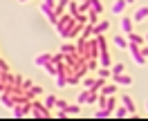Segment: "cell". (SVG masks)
<instances>
[{"instance_id":"484cf974","label":"cell","mask_w":148,"mask_h":121,"mask_svg":"<svg viewBox=\"0 0 148 121\" xmlns=\"http://www.w3.org/2000/svg\"><path fill=\"white\" fill-rule=\"evenodd\" d=\"M114 108H117V99H114V96H108V101H106V110L114 114Z\"/></svg>"},{"instance_id":"1f68e13d","label":"cell","mask_w":148,"mask_h":121,"mask_svg":"<svg viewBox=\"0 0 148 121\" xmlns=\"http://www.w3.org/2000/svg\"><path fill=\"white\" fill-rule=\"evenodd\" d=\"M56 101H58V99H56L54 94L45 96V108H49V110H52V108H56Z\"/></svg>"},{"instance_id":"836d02e7","label":"cell","mask_w":148,"mask_h":121,"mask_svg":"<svg viewBox=\"0 0 148 121\" xmlns=\"http://www.w3.org/2000/svg\"><path fill=\"white\" fill-rule=\"evenodd\" d=\"M103 85H106V79H101V76H97V79H94V85L90 88V90H97V92H99V90H101Z\"/></svg>"},{"instance_id":"9a60e30c","label":"cell","mask_w":148,"mask_h":121,"mask_svg":"<svg viewBox=\"0 0 148 121\" xmlns=\"http://www.w3.org/2000/svg\"><path fill=\"white\" fill-rule=\"evenodd\" d=\"M121 31H123V34H130V31H132V18L121 16Z\"/></svg>"},{"instance_id":"9c48e42d","label":"cell","mask_w":148,"mask_h":121,"mask_svg":"<svg viewBox=\"0 0 148 121\" xmlns=\"http://www.w3.org/2000/svg\"><path fill=\"white\" fill-rule=\"evenodd\" d=\"M112 65V58L108 54V49H101L99 52V67H110Z\"/></svg>"},{"instance_id":"52a82bcc","label":"cell","mask_w":148,"mask_h":121,"mask_svg":"<svg viewBox=\"0 0 148 121\" xmlns=\"http://www.w3.org/2000/svg\"><path fill=\"white\" fill-rule=\"evenodd\" d=\"M144 20H148V7H139L132 14V23H144Z\"/></svg>"},{"instance_id":"83f0119b","label":"cell","mask_w":148,"mask_h":121,"mask_svg":"<svg viewBox=\"0 0 148 121\" xmlns=\"http://www.w3.org/2000/svg\"><path fill=\"white\" fill-rule=\"evenodd\" d=\"M81 36L83 38H92L94 36V25H85L83 31H81Z\"/></svg>"},{"instance_id":"f546056e","label":"cell","mask_w":148,"mask_h":121,"mask_svg":"<svg viewBox=\"0 0 148 121\" xmlns=\"http://www.w3.org/2000/svg\"><path fill=\"white\" fill-rule=\"evenodd\" d=\"M108 117H112V112H108L106 108H101V110L94 112V119H108Z\"/></svg>"},{"instance_id":"4dcf8cb0","label":"cell","mask_w":148,"mask_h":121,"mask_svg":"<svg viewBox=\"0 0 148 121\" xmlns=\"http://www.w3.org/2000/svg\"><path fill=\"white\" fill-rule=\"evenodd\" d=\"M61 52H63V54H76V45H72V43H65V45L61 47Z\"/></svg>"},{"instance_id":"cb8c5ba5","label":"cell","mask_w":148,"mask_h":121,"mask_svg":"<svg viewBox=\"0 0 148 121\" xmlns=\"http://www.w3.org/2000/svg\"><path fill=\"white\" fill-rule=\"evenodd\" d=\"M85 65H88V72L99 70V58H88V61H85Z\"/></svg>"},{"instance_id":"ba28073f","label":"cell","mask_w":148,"mask_h":121,"mask_svg":"<svg viewBox=\"0 0 148 121\" xmlns=\"http://www.w3.org/2000/svg\"><path fill=\"white\" fill-rule=\"evenodd\" d=\"M126 38H128V43H132V45H146V38L144 36H139L137 31H130V34H126Z\"/></svg>"},{"instance_id":"30bf717a","label":"cell","mask_w":148,"mask_h":121,"mask_svg":"<svg viewBox=\"0 0 148 121\" xmlns=\"http://www.w3.org/2000/svg\"><path fill=\"white\" fill-rule=\"evenodd\" d=\"M40 94H43V88H40V85H32L29 90H25V96H27L29 101H34V99L40 96Z\"/></svg>"},{"instance_id":"e0dca14e","label":"cell","mask_w":148,"mask_h":121,"mask_svg":"<svg viewBox=\"0 0 148 121\" xmlns=\"http://www.w3.org/2000/svg\"><path fill=\"white\" fill-rule=\"evenodd\" d=\"M117 90H119V85H117V83H110V85H103V88H101V94H106V96H114Z\"/></svg>"},{"instance_id":"ab89813d","label":"cell","mask_w":148,"mask_h":121,"mask_svg":"<svg viewBox=\"0 0 148 121\" xmlns=\"http://www.w3.org/2000/svg\"><path fill=\"white\" fill-rule=\"evenodd\" d=\"M5 72H11V70H9V65H7V63L0 58V74H5Z\"/></svg>"},{"instance_id":"4316f807","label":"cell","mask_w":148,"mask_h":121,"mask_svg":"<svg viewBox=\"0 0 148 121\" xmlns=\"http://www.w3.org/2000/svg\"><path fill=\"white\" fill-rule=\"evenodd\" d=\"M88 94H90V90H81V92H79V96H76V103H79V105L88 103Z\"/></svg>"},{"instance_id":"ffe728a7","label":"cell","mask_w":148,"mask_h":121,"mask_svg":"<svg viewBox=\"0 0 148 121\" xmlns=\"http://www.w3.org/2000/svg\"><path fill=\"white\" fill-rule=\"evenodd\" d=\"M88 2H90V9L97 11V14L101 16V11H103V2H101V0H88Z\"/></svg>"},{"instance_id":"4fadbf2b","label":"cell","mask_w":148,"mask_h":121,"mask_svg":"<svg viewBox=\"0 0 148 121\" xmlns=\"http://www.w3.org/2000/svg\"><path fill=\"white\" fill-rule=\"evenodd\" d=\"M126 5H128L126 0H114V2H112V14L121 16V14H123V9H126Z\"/></svg>"},{"instance_id":"60d3db41","label":"cell","mask_w":148,"mask_h":121,"mask_svg":"<svg viewBox=\"0 0 148 121\" xmlns=\"http://www.w3.org/2000/svg\"><path fill=\"white\" fill-rule=\"evenodd\" d=\"M32 81H29V79H23V85H20V88H23V92H25V90H29V88H32Z\"/></svg>"},{"instance_id":"44dd1931","label":"cell","mask_w":148,"mask_h":121,"mask_svg":"<svg viewBox=\"0 0 148 121\" xmlns=\"http://www.w3.org/2000/svg\"><path fill=\"white\" fill-rule=\"evenodd\" d=\"M114 45L119 49H128V38L126 36H114Z\"/></svg>"},{"instance_id":"f35d334b","label":"cell","mask_w":148,"mask_h":121,"mask_svg":"<svg viewBox=\"0 0 148 121\" xmlns=\"http://www.w3.org/2000/svg\"><path fill=\"white\" fill-rule=\"evenodd\" d=\"M97 99H99V92H97V90H90V94H88V103H97Z\"/></svg>"},{"instance_id":"74e56055","label":"cell","mask_w":148,"mask_h":121,"mask_svg":"<svg viewBox=\"0 0 148 121\" xmlns=\"http://www.w3.org/2000/svg\"><path fill=\"white\" fill-rule=\"evenodd\" d=\"M52 63H54L56 67L63 63V52H58V54H52Z\"/></svg>"},{"instance_id":"5b68a950","label":"cell","mask_w":148,"mask_h":121,"mask_svg":"<svg viewBox=\"0 0 148 121\" xmlns=\"http://www.w3.org/2000/svg\"><path fill=\"white\" fill-rule=\"evenodd\" d=\"M121 105H123V108L128 110L130 117H135V114H137V105H135V101L130 99L128 94H121Z\"/></svg>"},{"instance_id":"7dc6e473","label":"cell","mask_w":148,"mask_h":121,"mask_svg":"<svg viewBox=\"0 0 148 121\" xmlns=\"http://www.w3.org/2000/svg\"><path fill=\"white\" fill-rule=\"evenodd\" d=\"M146 112H148V101H146Z\"/></svg>"},{"instance_id":"6da1fadb","label":"cell","mask_w":148,"mask_h":121,"mask_svg":"<svg viewBox=\"0 0 148 121\" xmlns=\"http://www.w3.org/2000/svg\"><path fill=\"white\" fill-rule=\"evenodd\" d=\"M74 23H76V20H74V16H70L67 11H65L63 16H58V23L54 25V27H56V31H58V36H61V38H65V36H67V31H70V29L74 27Z\"/></svg>"},{"instance_id":"7bdbcfd3","label":"cell","mask_w":148,"mask_h":121,"mask_svg":"<svg viewBox=\"0 0 148 121\" xmlns=\"http://www.w3.org/2000/svg\"><path fill=\"white\" fill-rule=\"evenodd\" d=\"M141 54L148 58V43H146V45H141Z\"/></svg>"},{"instance_id":"b9f144b4","label":"cell","mask_w":148,"mask_h":121,"mask_svg":"<svg viewBox=\"0 0 148 121\" xmlns=\"http://www.w3.org/2000/svg\"><path fill=\"white\" fill-rule=\"evenodd\" d=\"M43 5H47V7L54 9V7H56V0H43Z\"/></svg>"},{"instance_id":"603a6c76","label":"cell","mask_w":148,"mask_h":121,"mask_svg":"<svg viewBox=\"0 0 148 121\" xmlns=\"http://www.w3.org/2000/svg\"><path fill=\"white\" fill-rule=\"evenodd\" d=\"M114 117H117V119H126L130 114H128V110H126L123 105H117V108H114Z\"/></svg>"},{"instance_id":"8992f818","label":"cell","mask_w":148,"mask_h":121,"mask_svg":"<svg viewBox=\"0 0 148 121\" xmlns=\"http://www.w3.org/2000/svg\"><path fill=\"white\" fill-rule=\"evenodd\" d=\"M112 83H117V85H123V88H128V85H132V76L130 74H112Z\"/></svg>"},{"instance_id":"d6a6232c","label":"cell","mask_w":148,"mask_h":121,"mask_svg":"<svg viewBox=\"0 0 148 121\" xmlns=\"http://www.w3.org/2000/svg\"><path fill=\"white\" fill-rule=\"evenodd\" d=\"M43 70H45V72H47L49 76H56V74H58V67H56L54 63H47V65L43 67Z\"/></svg>"},{"instance_id":"d590c367","label":"cell","mask_w":148,"mask_h":121,"mask_svg":"<svg viewBox=\"0 0 148 121\" xmlns=\"http://www.w3.org/2000/svg\"><path fill=\"white\" fill-rule=\"evenodd\" d=\"M79 83H81V79L74 74V72H70L67 74V85H79Z\"/></svg>"},{"instance_id":"d4e9b609","label":"cell","mask_w":148,"mask_h":121,"mask_svg":"<svg viewBox=\"0 0 148 121\" xmlns=\"http://www.w3.org/2000/svg\"><path fill=\"white\" fill-rule=\"evenodd\" d=\"M110 72L112 74H123V72H126V65H123V63H114V65H110Z\"/></svg>"},{"instance_id":"f6af8a7d","label":"cell","mask_w":148,"mask_h":121,"mask_svg":"<svg viewBox=\"0 0 148 121\" xmlns=\"http://www.w3.org/2000/svg\"><path fill=\"white\" fill-rule=\"evenodd\" d=\"M126 2H128V5H132V2H135V0H126Z\"/></svg>"},{"instance_id":"8fae6325","label":"cell","mask_w":148,"mask_h":121,"mask_svg":"<svg viewBox=\"0 0 148 121\" xmlns=\"http://www.w3.org/2000/svg\"><path fill=\"white\" fill-rule=\"evenodd\" d=\"M110 29V20H99L97 25H94V36H99V34H106Z\"/></svg>"},{"instance_id":"7a4b0ae2","label":"cell","mask_w":148,"mask_h":121,"mask_svg":"<svg viewBox=\"0 0 148 121\" xmlns=\"http://www.w3.org/2000/svg\"><path fill=\"white\" fill-rule=\"evenodd\" d=\"M52 112L49 108H45V103L40 101H32V112H29V117H34V119H47Z\"/></svg>"},{"instance_id":"3957f363","label":"cell","mask_w":148,"mask_h":121,"mask_svg":"<svg viewBox=\"0 0 148 121\" xmlns=\"http://www.w3.org/2000/svg\"><path fill=\"white\" fill-rule=\"evenodd\" d=\"M11 112H14V117H16V119H23V117H29V112H32V101H23V103H16V105L11 108Z\"/></svg>"},{"instance_id":"bcb514c9","label":"cell","mask_w":148,"mask_h":121,"mask_svg":"<svg viewBox=\"0 0 148 121\" xmlns=\"http://www.w3.org/2000/svg\"><path fill=\"white\" fill-rule=\"evenodd\" d=\"M144 38H146V43H148V34H146V36H144Z\"/></svg>"},{"instance_id":"d6986e66","label":"cell","mask_w":148,"mask_h":121,"mask_svg":"<svg viewBox=\"0 0 148 121\" xmlns=\"http://www.w3.org/2000/svg\"><path fill=\"white\" fill-rule=\"evenodd\" d=\"M0 101H2L5 108H14V96H11L9 92H2V94H0Z\"/></svg>"},{"instance_id":"7c38bea8","label":"cell","mask_w":148,"mask_h":121,"mask_svg":"<svg viewBox=\"0 0 148 121\" xmlns=\"http://www.w3.org/2000/svg\"><path fill=\"white\" fill-rule=\"evenodd\" d=\"M83 27H85V25H79V23H74V27L67 31V36H65V38H67V40H70V38H79V36H81V31H83Z\"/></svg>"},{"instance_id":"5bb4252c","label":"cell","mask_w":148,"mask_h":121,"mask_svg":"<svg viewBox=\"0 0 148 121\" xmlns=\"http://www.w3.org/2000/svg\"><path fill=\"white\" fill-rule=\"evenodd\" d=\"M67 5H70V0H56V7H54L56 16H63L65 11H67Z\"/></svg>"},{"instance_id":"ac0fdd59","label":"cell","mask_w":148,"mask_h":121,"mask_svg":"<svg viewBox=\"0 0 148 121\" xmlns=\"http://www.w3.org/2000/svg\"><path fill=\"white\" fill-rule=\"evenodd\" d=\"M65 114H70V117H76V114H81V105H79V103H67V108H65Z\"/></svg>"},{"instance_id":"c3c4849f","label":"cell","mask_w":148,"mask_h":121,"mask_svg":"<svg viewBox=\"0 0 148 121\" xmlns=\"http://www.w3.org/2000/svg\"><path fill=\"white\" fill-rule=\"evenodd\" d=\"M76 2H85V0H76Z\"/></svg>"},{"instance_id":"f1b7e54d","label":"cell","mask_w":148,"mask_h":121,"mask_svg":"<svg viewBox=\"0 0 148 121\" xmlns=\"http://www.w3.org/2000/svg\"><path fill=\"white\" fill-rule=\"evenodd\" d=\"M97 23H99V14H97V11H88V25H97Z\"/></svg>"},{"instance_id":"7402d4cb","label":"cell","mask_w":148,"mask_h":121,"mask_svg":"<svg viewBox=\"0 0 148 121\" xmlns=\"http://www.w3.org/2000/svg\"><path fill=\"white\" fill-rule=\"evenodd\" d=\"M67 14L76 18V14H79V2H76V0H70V5H67Z\"/></svg>"},{"instance_id":"8d00e7d4","label":"cell","mask_w":148,"mask_h":121,"mask_svg":"<svg viewBox=\"0 0 148 121\" xmlns=\"http://www.w3.org/2000/svg\"><path fill=\"white\" fill-rule=\"evenodd\" d=\"M81 83H83L85 90H90V88L94 85V79H92V76H83V79H81Z\"/></svg>"},{"instance_id":"277c9868","label":"cell","mask_w":148,"mask_h":121,"mask_svg":"<svg viewBox=\"0 0 148 121\" xmlns=\"http://www.w3.org/2000/svg\"><path fill=\"white\" fill-rule=\"evenodd\" d=\"M128 52H130V58H132L137 65H144V63H146V56L141 54V47H139V45H132V43H128Z\"/></svg>"},{"instance_id":"ee69618b","label":"cell","mask_w":148,"mask_h":121,"mask_svg":"<svg viewBox=\"0 0 148 121\" xmlns=\"http://www.w3.org/2000/svg\"><path fill=\"white\" fill-rule=\"evenodd\" d=\"M5 92V83H2V81H0V94Z\"/></svg>"},{"instance_id":"2e32d148","label":"cell","mask_w":148,"mask_h":121,"mask_svg":"<svg viewBox=\"0 0 148 121\" xmlns=\"http://www.w3.org/2000/svg\"><path fill=\"white\" fill-rule=\"evenodd\" d=\"M38 67H45L47 63H52V54H38L36 56V61H34Z\"/></svg>"},{"instance_id":"e575fe53","label":"cell","mask_w":148,"mask_h":121,"mask_svg":"<svg viewBox=\"0 0 148 121\" xmlns=\"http://www.w3.org/2000/svg\"><path fill=\"white\" fill-rule=\"evenodd\" d=\"M97 76H101V79H108V76H112L110 67H99V70H97Z\"/></svg>"}]
</instances>
